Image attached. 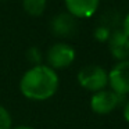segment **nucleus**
<instances>
[{
    "label": "nucleus",
    "instance_id": "nucleus-4",
    "mask_svg": "<svg viewBox=\"0 0 129 129\" xmlns=\"http://www.w3.org/2000/svg\"><path fill=\"white\" fill-rule=\"evenodd\" d=\"M123 103V97L112 92L111 89H103L100 92L92 93L90 97V110L97 115L111 114Z\"/></svg>",
    "mask_w": 129,
    "mask_h": 129
},
{
    "label": "nucleus",
    "instance_id": "nucleus-10",
    "mask_svg": "<svg viewBox=\"0 0 129 129\" xmlns=\"http://www.w3.org/2000/svg\"><path fill=\"white\" fill-rule=\"evenodd\" d=\"M26 60H28V62H31L32 67H35V65H40L43 64L42 60H43V54L42 51H40L39 47H29L28 50H26Z\"/></svg>",
    "mask_w": 129,
    "mask_h": 129
},
{
    "label": "nucleus",
    "instance_id": "nucleus-15",
    "mask_svg": "<svg viewBox=\"0 0 129 129\" xmlns=\"http://www.w3.org/2000/svg\"><path fill=\"white\" fill-rule=\"evenodd\" d=\"M11 129H34V128L28 126V125H18V126H13Z\"/></svg>",
    "mask_w": 129,
    "mask_h": 129
},
{
    "label": "nucleus",
    "instance_id": "nucleus-11",
    "mask_svg": "<svg viewBox=\"0 0 129 129\" xmlns=\"http://www.w3.org/2000/svg\"><path fill=\"white\" fill-rule=\"evenodd\" d=\"M11 128H13L11 114L6 107L0 104V129H11Z\"/></svg>",
    "mask_w": 129,
    "mask_h": 129
},
{
    "label": "nucleus",
    "instance_id": "nucleus-13",
    "mask_svg": "<svg viewBox=\"0 0 129 129\" xmlns=\"http://www.w3.org/2000/svg\"><path fill=\"white\" fill-rule=\"evenodd\" d=\"M122 31H123V34L129 38V13L125 15V18H123V21H122Z\"/></svg>",
    "mask_w": 129,
    "mask_h": 129
},
{
    "label": "nucleus",
    "instance_id": "nucleus-3",
    "mask_svg": "<svg viewBox=\"0 0 129 129\" xmlns=\"http://www.w3.org/2000/svg\"><path fill=\"white\" fill-rule=\"evenodd\" d=\"M75 57L76 51L72 46L65 42H57L51 45L46 51V61H47L46 65L53 68L54 71L64 70L72 65V62L75 61Z\"/></svg>",
    "mask_w": 129,
    "mask_h": 129
},
{
    "label": "nucleus",
    "instance_id": "nucleus-1",
    "mask_svg": "<svg viewBox=\"0 0 129 129\" xmlns=\"http://www.w3.org/2000/svg\"><path fill=\"white\" fill-rule=\"evenodd\" d=\"M60 78L57 71L46 64L31 67L20 79V92L32 101H45L57 93Z\"/></svg>",
    "mask_w": 129,
    "mask_h": 129
},
{
    "label": "nucleus",
    "instance_id": "nucleus-7",
    "mask_svg": "<svg viewBox=\"0 0 129 129\" xmlns=\"http://www.w3.org/2000/svg\"><path fill=\"white\" fill-rule=\"evenodd\" d=\"M107 45H108L110 54L117 60V62L129 60V38L123 34L122 29L111 32Z\"/></svg>",
    "mask_w": 129,
    "mask_h": 129
},
{
    "label": "nucleus",
    "instance_id": "nucleus-9",
    "mask_svg": "<svg viewBox=\"0 0 129 129\" xmlns=\"http://www.w3.org/2000/svg\"><path fill=\"white\" fill-rule=\"evenodd\" d=\"M47 2L46 0H22V9L31 17H40L45 13Z\"/></svg>",
    "mask_w": 129,
    "mask_h": 129
},
{
    "label": "nucleus",
    "instance_id": "nucleus-8",
    "mask_svg": "<svg viewBox=\"0 0 129 129\" xmlns=\"http://www.w3.org/2000/svg\"><path fill=\"white\" fill-rule=\"evenodd\" d=\"M76 18H74L68 13H60L56 17H53L50 22V29L53 35L58 38H68L75 32L76 29Z\"/></svg>",
    "mask_w": 129,
    "mask_h": 129
},
{
    "label": "nucleus",
    "instance_id": "nucleus-2",
    "mask_svg": "<svg viewBox=\"0 0 129 129\" xmlns=\"http://www.w3.org/2000/svg\"><path fill=\"white\" fill-rule=\"evenodd\" d=\"M79 86L87 92H100L108 86V71L96 64H89L82 67L76 75Z\"/></svg>",
    "mask_w": 129,
    "mask_h": 129
},
{
    "label": "nucleus",
    "instance_id": "nucleus-12",
    "mask_svg": "<svg viewBox=\"0 0 129 129\" xmlns=\"http://www.w3.org/2000/svg\"><path fill=\"white\" fill-rule=\"evenodd\" d=\"M94 39L100 43H107L111 36V31H110L108 26H104V25H99L97 28L94 29V34H93Z\"/></svg>",
    "mask_w": 129,
    "mask_h": 129
},
{
    "label": "nucleus",
    "instance_id": "nucleus-5",
    "mask_svg": "<svg viewBox=\"0 0 129 129\" xmlns=\"http://www.w3.org/2000/svg\"><path fill=\"white\" fill-rule=\"evenodd\" d=\"M108 89L122 97L129 94V60L118 61L108 71Z\"/></svg>",
    "mask_w": 129,
    "mask_h": 129
},
{
    "label": "nucleus",
    "instance_id": "nucleus-6",
    "mask_svg": "<svg viewBox=\"0 0 129 129\" xmlns=\"http://www.w3.org/2000/svg\"><path fill=\"white\" fill-rule=\"evenodd\" d=\"M67 13L74 18L85 20L96 14L100 6V0H64Z\"/></svg>",
    "mask_w": 129,
    "mask_h": 129
},
{
    "label": "nucleus",
    "instance_id": "nucleus-14",
    "mask_svg": "<svg viewBox=\"0 0 129 129\" xmlns=\"http://www.w3.org/2000/svg\"><path fill=\"white\" fill-rule=\"evenodd\" d=\"M122 115H123V119L129 123V100L123 103V108H122Z\"/></svg>",
    "mask_w": 129,
    "mask_h": 129
}]
</instances>
